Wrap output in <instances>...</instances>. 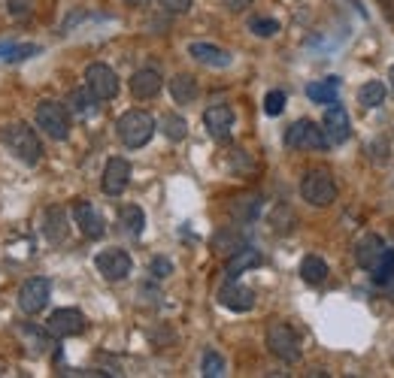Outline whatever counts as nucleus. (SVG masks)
<instances>
[{"mask_svg":"<svg viewBox=\"0 0 394 378\" xmlns=\"http://www.w3.org/2000/svg\"><path fill=\"white\" fill-rule=\"evenodd\" d=\"M0 143H4L9 152H13L21 160V164H28V167L40 164V157H43L40 136L25 121H9V124H4V128H0Z\"/></svg>","mask_w":394,"mask_h":378,"instance_id":"obj_1","label":"nucleus"},{"mask_svg":"<svg viewBox=\"0 0 394 378\" xmlns=\"http://www.w3.org/2000/svg\"><path fill=\"white\" fill-rule=\"evenodd\" d=\"M116 133L128 148H143L155 136V118L143 109H128L116 121Z\"/></svg>","mask_w":394,"mask_h":378,"instance_id":"obj_2","label":"nucleus"},{"mask_svg":"<svg viewBox=\"0 0 394 378\" xmlns=\"http://www.w3.org/2000/svg\"><path fill=\"white\" fill-rule=\"evenodd\" d=\"M300 197L315 209H324L336 200V182L328 169H310L300 179Z\"/></svg>","mask_w":394,"mask_h":378,"instance_id":"obj_3","label":"nucleus"},{"mask_svg":"<svg viewBox=\"0 0 394 378\" xmlns=\"http://www.w3.org/2000/svg\"><path fill=\"white\" fill-rule=\"evenodd\" d=\"M37 128L52 136V140L64 143L70 136V109L58 100H40L37 103Z\"/></svg>","mask_w":394,"mask_h":378,"instance_id":"obj_4","label":"nucleus"},{"mask_svg":"<svg viewBox=\"0 0 394 378\" xmlns=\"http://www.w3.org/2000/svg\"><path fill=\"white\" fill-rule=\"evenodd\" d=\"M267 348L283 363H297L300 360V339L295 333V327L285 324V321H273V324L267 327Z\"/></svg>","mask_w":394,"mask_h":378,"instance_id":"obj_5","label":"nucleus"},{"mask_svg":"<svg viewBox=\"0 0 394 378\" xmlns=\"http://www.w3.org/2000/svg\"><path fill=\"white\" fill-rule=\"evenodd\" d=\"M285 145L288 148H312V152H322L328 148V136H324V128L315 124L310 118H297L291 128L285 130Z\"/></svg>","mask_w":394,"mask_h":378,"instance_id":"obj_6","label":"nucleus"},{"mask_svg":"<svg viewBox=\"0 0 394 378\" xmlns=\"http://www.w3.org/2000/svg\"><path fill=\"white\" fill-rule=\"evenodd\" d=\"M49 294H52L49 279L33 276L18 288V308L25 315H37V312H43V308L49 306Z\"/></svg>","mask_w":394,"mask_h":378,"instance_id":"obj_7","label":"nucleus"},{"mask_svg":"<svg viewBox=\"0 0 394 378\" xmlns=\"http://www.w3.org/2000/svg\"><path fill=\"white\" fill-rule=\"evenodd\" d=\"M85 85L97 100H112L119 94V76L106 64H92L85 70Z\"/></svg>","mask_w":394,"mask_h":378,"instance_id":"obj_8","label":"nucleus"},{"mask_svg":"<svg viewBox=\"0 0 394 378\" xmlns=\"http://www.w3.org/2000/svg\"><path fill=\"white\" fill-rule=\"evenodd\" d=\"M94 267L106 282H121V279L131 276V257H128V251H121V248L100 251L94 257Z\"/></svg>","mask_w":394,"mask_h":378,"instance_id":"obj_9","label":"nucleus"},{"mask_svg":"<svg viewBox=\"0 0 394 378\" xmlns=\"http://www.w3.org/2000/svg\"><path fill=\"white\" fill-rule=\"evenodd\" d=\"M46 327L55 339H70V336H79L85 330V315L79 312V308H58V312L49 315Z\"/></svg>","mask_w":394,"mask_h":378,"instance_id":"obj_10","label":"nucleus"},{"mask_svg":"<svg viewBox=\"0 0 394 378\" xmlns=\"http://www.w3.org/2000/svg\"><path fill=\"white\" fill-rule=\"evenodd\" d=\"M322 128H324V136H328L331 145H343L349 136H352V121H349L346 109L340 106V103H328L324 118H322Z\"/></svg>","mask_w":394,"mask_h":378,"instance_id":"obj_11","label":"nucleus"},{"mask_svg":"<svg viewBox=\"0 0 394 378\" xmlns=\"http://www.w3.org/2000/svg\"><path fill=\"white\" fill-rule=\"evenodd\" d=\"M131 182V164L125 157H109L106 167H104V176H100V188H104L106 197H119L125 194Z\"/></svg>","mask_w":394,"mask_h":378,"instance_id":"obj_12","label":"nucleus"},{"mask_svg":"<svg viewBox=\"0 0 394 378\" xmlns=\"http://www.w3.org/2000/svg\"><path fill=\"white\" fill-rule=\"evenodd\" d=\"M219 303L231 308V312H249V308H255V291L240 284L236 279H228L219 288Z\"/></svg>","mask_w":394,"mask_h":378,"instance_id":"obj_13","label":"nucleus"},{"mask_svg":"<svg viewBox=\"0 0 394 378\" xmlns=\"http://www.w3.org/2000/svg\"><path fill=\"white\" fill-rule=\"evenodd\" d=\"M204 124L212 140L224 143L231 136V128H234V109L228 106V103H216V106H209L204 112Z\"/></svg>","mask_w":394,"mask_h":378,"instance_id":"obj_14","label":"nucleus"},{"mask_svg":"<svg viewBox=\"0 0 394 378\" xmlns=\"http://www.w3.org/2000/svg\"><path fill=\"white\" fill-rule=\"evenodd\" d=\"M73 218H76L79 227H82V233H85L88 239H100V236L106 233L104 218H100V212H97L88 200H79V203L73 206Z\"/></svg>","mask_w":394,"mask_h":378,"instance_id":"obj_15","label":"nucleus"},{"mask_svg":"<svg viewBox=\"0 0 394 378\" xmlns=\"http://www.w3.org/2000/svg\"><path fill=\"white\" fill-rule=\"evenodd\" d=\"M382 255H385V243H382L376 233H367V236H361L355 243V260H358V267H361V269L373 272L376 263L382 260Z\"/></svg>","mask_w":394,"mask_h":378,"instance_id":"obj_16","label":"nucleus"},{"mask_svg":"<svg viewBox=\"0 0 394 378\" xmlns=\"http://www.w3.org/2000/svg\"><path fill=\"white\" fill-rule=\"evenodd\" d=\"M188 55L195 58L197 64H204V67H216V70H224V67H231V55L219 49V45H212V43H191L188 45Z\"/></svg>","mask_w":394,"mask_h":378,"instance_id":"obj_17","label":"nucleus"},{"mask_svg":"<svg viewBox=\"0 0 394 378\" xmlns=\"http://www.w3.org/2000/svg\"><path fill=\"white\" fill-rule=\"evenodd\" d=\"M161 85H164V79H161V73L158 70H137L131 76V94L137 97V100H152L158 91H161Z\"/></svg>","mask_w":394,"mask_h":378,"instance_id":"obj_18","label":"nucleus"},{"mask_svg":"<svg viewBox=\"0 0 394 378\" xmlns=\"http://www.w3.org/2000/svg\"><path fill=\"white\" fill-rule=\"evenodd\" d=\"M252 267H261V255H258L255 248L243 245L240 251H234V255L228 257L224 276H228V279H236V276H243V272H246V269H252Z\"/></svg>","mask_w":394,"mask_h":378,"instance_id":"obj_19","label":"nucleus"},{"mask_svg":"<svg viewBox=\"0 0 394 378\" xmlns=\"http://www.w3.org/2000/svg\"><path fill=\"white\" fill-rule=\"evenodd\" d=\"M16 333H18V339L28 345L31 354H43V351H49V348H52V333H49V327H46V330H40L37 324H21V327L16 330Z\"/></svg>","mask_w":394,"mask_h":378,"instance_id":"obj_20","label":"nucleus"},{"mask_svg":"<svg viewBox=\"0 0 394 378\" xmlns=\"http://www.w3.org/2000/svg\"><path fill=\"white\" fill-rule=\"evenodd\" d=\"M43 233H46V239L52 245H58L67 239V212L61 209V206H52V209L46 212V221H43Z\"/></svg>","mask_w":394,"mask_h":378,"instance_id":"obj_21","label":"nucleus"},{"mask_svg":"<svg viewBox=\"0 0 394 378\" xmlns=\"http://www.w3.org/2000/svg\"><path fill=\"white\" fill-rule=\"evenodd\" d=\"M170 94L179 106H185V103H195L197 100V79L188 76V73H176L170 79Z\"/></svg>","mask_w":394,"mask_h":378,"instance_id":"obj_22","label":"nucleus"},{"mask_svg":"<svg viewBox=\"0 0 394 378\" xmlns=\"http://www.w3.org/2000/svg\"><path fill=\"white\" fill-rule=\"evenodd\" d=\"M307 97L312 103H336V97H340V79L328 76V79H322V82H310Z\"/></svg>","mask_w":394,"mask_h":378,"instance_id":"obj_23","label":"nucleus"},{"mask_svg":"<svg viewBox=\"0 0 394 378\" xmlns=\"http://www.w3.org/2000/svg\"><path fill=\"white\" fill-rule=\"evenodd\" d=\"M300 279L307 284H322L324 279H328V263H324L322 257H315V255H307L300 260Z\"/></svg>","mask_w":394,"mask_h":378,"instance_id":"obj_24","label":"nucleus"},{"mask_svg":"<svg viewBox=\"0 0 394 378\" xmlns=\"http://www.w3.org/2000/svg\"><path fill=\"white\" fill-rule=\"evenodd\" d=\"M385 82H379V79H373V82H364L361 88H358V103L367 109H376L382 106V100H385Z\"/></svg>","mask_w":394,"mask_h":378,"instance_id":"obj_25","label":"nucleus"},{"mask_svg":"<svg viewBox=\"0 0 394 378\" xmlns=\"http://www.w3.org/2000/svg\"><path fill=\"white\" fill-rule=\"evenodd\" d=\"M94 94H92V91H88V85L85 88H76V91H70V97H67V109H70V112H76V116H92V112H94Z\"/></svg>","mask_w":394,"mask_h":378,"instance_id":"obj_26","label":"nucleus"},{"mask_svg":"<svg viewBox=\"0 0 394 378\" xmlns=\"http://www.w3.org/2000/svg\"><path fill=\"white\" fill-rule=\"evenodd\" d=\"M40 55V45L33 43H0V61H25Z\"/></svg>","mask_w":394,"mask_h":378,"instance_id":"obj_27","label":"nucleus"},{"mask_svg":"<svg viewBox=\"0 0 394 378\" xmlns=\"http://www.w3.org/2000/svg\"><path fill=\"white\" fill-rule=\"evenodd\" d=\"M119 221H121V227H125L131 236H140L143 227H146V215H143L140 206H131V203H128V206H121Z\"/></svg>","mask_w":394,"mask_h":378,"instance_id":"obj_28","label":"nucleus"},{"mask_svg":"<svg viewBox=\"0 0 394 378\" xmlns=\"http://www.w3.org/2000/svg\"><path fill=\"white\" fill-rule=\"evenodd\" d=\"M161 130H164L167 140L179 143V140H185V136H188V121L182 116H176V112H170V116L161 118Z\"/></svg>","mask_w":394,"mask_h":378,"instance_id":"obj_29","label":"nucleus"},{"mask_svg":"<svg viewBox=\"0 0 394 378\" xmlns=\"http://www.w3.org/2000/svg\"><path fill=\"white\" fill-rule=\"evenodd\" d=\"M297 224V215L295 209H288V206H276L273 215H270V227H273L276 233H291Z\"/></svg>","mask_w":394,"mask_h":378,"instance_id":"obj_30","label":"nucleus"},{"mask_svg":"<svg viewBox=\"0 0 394 378\" xmlns=\"http://www.w3.org/2000/svg\"><path fill=\"white\" fill-rule=\"evenodd\" d=\"M212 248L219 251V255H234V251H240L243 248V236L236 233V230H219L216 239H212Z\"/></svg>","mask_w":394,"mask_h":378,"instance_id":"obj_31","label":"nucleus"},{"mask_svg":"<svg viewBox=\"0 0 394 378\" xmlns=\"http://www.w3.org/2000/svg\"><path fill=\"white\" fill-rule=\"evenodd\" d=\"M258 209H261V197H240V200H234V206H231V212L240 221H252L258 215Z\"/></svg>","mask_w":394,"mask_h":378,"instance_id":"obj_32","label":"nucleus"},{"mask_svg":"<svg viewBox=\"0 0 394 378\" xmlns=\"http://www.w3.org/2000/svg\"><path fill=\"white\" fill-rule=\"evenodd\" d=\"M200 372L207 378H219L224 375V357L219 351H204V360H200Z\"/></svg>","mask_w":394,"mask_h":378,"instance_id":"obj_33","label":"nucleus"},{"mask_svg":"<svg viewBox=\"0 0 394 378\" xmlns=\"http://www.w3.org/2000/svg\"><path fill=\"white\" fill-rule=\"evenodd\" d=\"M373 279H376L379 284H388V282H394V251H391V248H385V255H382V260L376 263V269H373Z\"/></svg>","mask_w":394,"mask_h":378,"instance_id":"obj_34","label":"nucleus"},{"mask_svg":"<svg viewBox=\"0 0 394 378\" xmlns=\"http://www.w3.org/2000/svg\"><path fill=\"white\" fill-rule=\"evenodd\" d=\"M249 30L255 33V37H276V33H279V21L276 18H252Z\"/></svg>","mask_w":394,"mask_h":378,"instance_id":"obj_35","label":"nucleus"},{"mask_svg":"<svg viewBox=\"0 0 394 378\" xmlns=\"http://www.w3.org/2000/svg\"><path fill=\"white\" fill-rule=\"evenodd\" d=\"M285 109V91H270L264 97V112L267 116H279Z\"/></svg>","mask_w":394,"mask_h":378,"instance_id":"obj_36","label":"nucleus"},{"mask_svg":"<svg viewBox=\"0 0 394 378\" xmlns=\"http://www.w3.org/2000/svg\"><path fill=\"white\" fill-rule=\"evenodd\" d=\"M158 4H161V9H167V13L182 16V13H188V9H191L195 0H158Z\"/></svg>","mask_w":394,"mask_h":378,"instance_id":"obj_37","label":"nucleus"},{"mask_svg":"<svg viewBox=\"0 0 394 378\" xmlns=\"http://www.w3.org/2000/svg\"><path fill=\"white\" fill-rule=\"evenodd\" d=\"M149 272H152L155 279H167V276L173 272V263H170V260H164V257H155V260L149 263Z\"/></svg>","mask_w":394,"mask_h":378,"instance_id":"obj_38","label":"nucleus"},{"mask_svg":"<svg viewBox=\"0 0 394 378\" xmlns=\"http://www.w3.org/2000/svg\"><path fill=\"white\" fill-rule=\"evenodd\" d=\"M31 6H33V0H6L9 16H16V18H25L31 13Z\"/></svg>","mask_w":394,"mask_h":378,"instance_id":"obj_39","label":"nucleus"},{"mask_svg":"<svg viewBox=\"0 0 394 378\" xmlns=\"http://www.w3.org/2000/svg\"><path fill=\"white\" fill-rule=\"evenodd\" d=\"M228 9H234V13H240V9H246V6H252V0H221Z\"/></svg>","mask_w":394,"mask_h":378,"instance_id":"obj_40","label":"nucleus"},{"mask_svg":"<svg viewBox=\"0 0 394 378\" xmlns=\"http://www.w3.org/2000/svg\"><path fill=\"white\" fill-rule=\"evenodd\" d=\"M379 6L385 9V16H388V18L394 21V0H379Z\"/></svg>","mask_w":394,"mask_h":378,"instance_id":"obj_41","label":"nucleus"},{"mask_svg":"<svg viewBox=\"0 0 394 378\" xmlns=\"http://www.w3.org/2000/svg\"><path fill=\"white\" fill-rule=\"evenodd\" d=\"M125 4H131V6H143L146 0H125Z\"/></svg>","mask_w":394,"mask_h":378,"instance_id":"obj_42","label":"nucleus"},{"mask_svg":"<svg viewBox=\"0 0 394 378\" xmlns=\"http://www.w3.org/2000/svg\"><path fill=\"white\" fill-rule=\"evenodd\" d=\"M388 82H391V88H394V67H391V70H388Z\"/></svg>","mask_w":394,"mask_h":378,"instance_id":"obj_43","label":"nucleus"}]
</instances>
